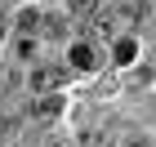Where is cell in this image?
I'll return each instance as SVG.
<instances>
[{
  "label": "cell",
  "instance_id": "6da1fadb",
  "mask_svg": "<svg viewBox=\"0 0 156 147\" xmlns=\"http://www.w3.org/2000/svg\"><path fill=\"white\" fill-rule=\"evenodd\" d=\"M62 80H67L62 67H31V89H36V94H54Z\"/></svg>",
  "mask_w": 156,
  "mask_h": 147
},
{
  "label": "cell",
  "instance_id": "7a4b0ae2",
  "mask_svg": "<svg viewBox=\"0 0 156 147\" xmlns=\"http://www.w3.org/2000/svg\"><path fill=\"white\" fill-rule=\"evenodd\" d=\"M58 111H62V103H58L54 94H45V98L36 103V107H31V116H40V121H49V116H58Z\"/></svg>",
  "mask_w": 156,
  "mask_h": 147
},
{
  "label": "cell",
  "instance_id": "3957f363",
  "mask_svg": "<svg viewBox=\"0 0 156 147\" xmlns=\"http://www.w3.org/2000/svg\"><path fill=\"white\" fill-rule=\"evenodd\" d=\"M94 9H98V0H67V13H76V18H89Z\"/></svg>",
  "mask_w": 156,
  "mask_h": 147
},
{
  "label": "cell",
  "instance_id": "277c9868",
  "mask_svg": "<svg viewBox=\"0 0 156 147\" xmlns=\"http://www.w3.org/2000/svg\"><path fill=\"white\" fill-rule=\"evenodd\" d=\"M72 67H94V49H89V45H76L72 49Z\"/></svg>",
  "mask_w": 156,
  "mask_h": 147
},
{
  "label": "cell",
  "instance_id": "5b68a950",
  "mask_svg": "<svg viewBox=\"0 0 156 147\" xmlns=\"http://www.w3.org/2000/svg\"><path fill=\"white\" fill-rule=\"evenodd\" d=\"M134 54H138L134 40H116V62H134Z\"/></svg>",
  "mask_w": 156,
  "mask_h": 147
},
{
  "label": "cell",
  "instance_id": "8992f818",
  "mask_svg": "<svg viewBox=\"0 0 156 147\" xmlns=\"http://www.w3.org/2000/svg\"><path fill=\"white\" fill-rule=\"evenodd\" d=\"M18 27H23L27 36H31V31H40V13H36V9H27L23 18H18Z\"/></svg>",
  "mask_w": 156,
  "mask_h": 147
},
{
  "label": "cell",
  "instance_id": "52a82bcc",
  "mask_svg": "<svg viewBox=\"0 0 156 147\" xmlns=\"http://www.w3.org/2000/svg\"><path fill=\"white\" fill-rule=\"evenodd\" d=\"M40 27H45V36H62V18H40Z\"/></svg>",
  "mask_w": 156,
  "mask_h": 147
},
{
  "label": "cell",
  "instance_id": "ba28073f",
  "mask_svg": "<svg viewBox=\"0 0 156 147\" xmlns=\"http://www.w3.org/2000/svg\"><path fill=\"white\" fill-rule=\"evenodd\" d=\"M125 147H152L147 138H125Z\"/></svg>",
  "mask_w": 156,
  "mask_h": 147
}]
</instances>
